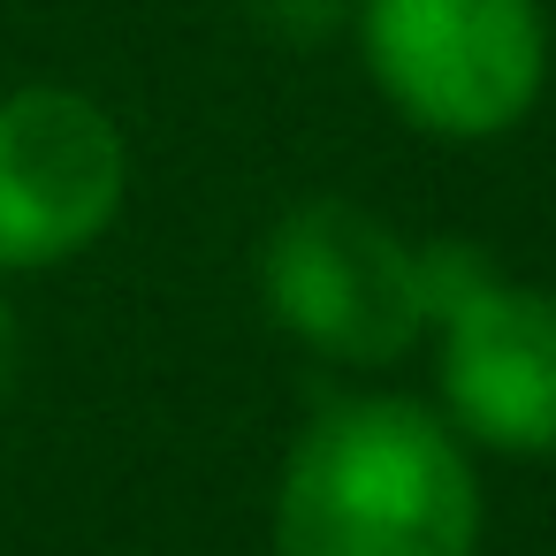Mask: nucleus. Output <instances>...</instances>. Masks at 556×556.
Here are the masks:
<instances>
[{
    "instance_id": "f257e3e1",
    "label": "nucleus",
    "mask_w": 556,
    "mask_h": 556,
    "mask_svg": "<svg viewBox=\"0 0 556 556\" xmlns=\"http://www.w3.org/2000/svg\"><path fill=\"white\" fill-rule=\"evenodd\" d=\"M275 556H480L472 442L419 396H328L282 457Z\"/></svg>"
},
{
    "instance_id": "0eeeda50",
    "label": "nucleus",
    "mask_w": 556,
    "mask_h": 556,
    "mask_svg": "<svg viewBox=\"0 0 556 556\" xmlns=\"http://www.w3.org/2000/svg\"><path fill=\"white\" fill-rule=\"evenodd\" d=\"M16 366H24V336H16V305L0 298V404L16 389Z\"/></svg>"
},
{
    "instance_id": "7ed1b4c3",
    "label": "nucleus",
    "mask_w": 556,
    "mask_h": 556,
    "mask_svg": "<svg viewBox=\"0 0 556 556\" xmlns=\"http://www.w3.org/2000/svg\"><path fill=\"white\" fill-rule=\"evenodd\" d=\"M260 298L328 366H396L427 336L419 244L358 199H298L260 237Z\"/></svg>"
},
{
    "instance_id": "f03ea898",
    "label": "nucleus",
    "mask_w": 556,
    "mask_h": 556,
    "mask_svg": "<svg viewBox=\"0 0 556 556\" xmlns=\"http://www.w3.org/2000/svg\"><path fill=\"white\" fill-rule=\"evenodd\" d=\"M351 39L374 92L442 146L510 138L548 92L541 0H358Z\"/></svg>"
},
{
    "instance_id": "39448f33",
    "label": "nucleus",
    "mask_w": 556,
    "mask_h": 556,
    "mask_svg": "<svg viewBox=\"0 0 556 556\" xmlns=\"http://www.w3.org/2000/svg\"><path fill=\"white\" fill-rule=\"evenodd\" d=\"M442 419L495 457H556V290L503 267L434 320Z\"/></svg>"
},
{
    "instance_id": "20e7f679",
    "label": "nucleus",
    "mask_w": 556,
    "mask_h": 556,
    "mask_svg": "<svg viewBox=\"0 0 556 556\" xmlns=\"http://www.w3.org/2000/svg\"><path fill=\"white\" fill-rule=\"evenodd\" d=\"M130 206V138L77 85L0 92V275L85 260Z\"/></svg>"
},
{
    "instance_id": "423d86ee",
    "label": "nucleus",
    "mask_w": 556,
    "mask_h": 556,
    "mask_svg": "<svg viewBox=\"0 0 556 556\" xmlns=\"http://www.w3.org/2000/svg\"><path fill=\"white\" fill-rule=\"evenodd\" d=\"M358 0H244V16L275 39V47H320L336 31H351Z\"/></svg>"
}]
</instances>
